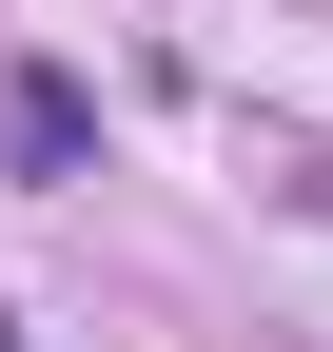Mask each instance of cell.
<instances>
[{"instance_id":"cell-1","label":"cell","mask_w":333,"mask_h":352,"mask_svg":"<svg viewBox=\"0 0 333 352\" xmlns=\"http://www.w3.org/2000/svg\"><path fill=\"white\" fill-rule=\"evenodd\" d=\"M0 176H20V196H59V176H98V98H78L59 59H20V78H0Z\"/></svg>"}]
</instances>
